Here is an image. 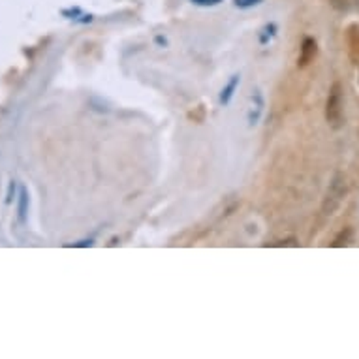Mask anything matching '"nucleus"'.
Returning <instances> with one entry per match:
<instances>
[{
  "instance_id": "nucleus-1",
  "label": "nucleus",
  "mask_w": 359,
  "mask_h": 359,
  "mask_svg": "<svg viewBox=\"0 0 359 359\" xmlns=\"http://www.w3.org/2000/svg\"><path fill=\"white\" fill-rule=\"evenodd\" d=\"M325 118L327 123L337 126L342 118V88L341 83H335L327 96V106H325Z\"/></svg>"
},
{
  "instance_id": "nucleus-2",
  "label": "nucleus",
  "mask_w": 359,
  "mask_h": 359,
  "mask_svg": "<svg viewBox=\"0 0 359 359\" xmlns=\"http://www.w3.org/2000/svg\"><path fill=\"white\" fill-rule=\"evenodd\" d=\"M316 41L312 40V38H305L303 40V46H301V55H299V66H306L311 62L314 57H316Z\"/></svg>"
},
{
  "instance_id": "nucleus-3",
  "label": "nucleus",
  "mask_w": 359,
  "mask_h": 359,
  "mask_svg": "<svg viewBox=\"0 0 359 359\" xmlns=\"http://www.w3.org/2000/svg\"><path fill=\"white\" fill-rule=\"evenodd\" d=\"M237 85H239V76H233L230 79V83L222 88V95H220V102H222V104H228V102L231 100V96H233V90L237 88Z\"/></svg>"
},
{
  "instance_id": "nucleus-4",
  "label": "nucleus",
  "mask_w": 359,
  "mask_h": 359,
  "mask_svg": "<svg viewBox=\"0 0 359 359\" xmlns=\"http://www.w3.org/2000/svg\"><path fill=\"white\" fill-rule=\"evenodd\" d=\"M27 209H29V194H27V189H21L19 192V220L25 222V217H27Z\"/></svg>"
},
{
  "instance_id": "nucleus-5",
  "label": "nucleus",
  "mask_w": 359,
  "mask_h": 359,
  "mask_svg": "<svg viewBox=\"0 0 359 359\" xmlns=\"http://www.w3.org/2000/svg\"><path fill=\"white\" fill-rule=\"evenodd\" d=\"M262 0H236V6L239 8H250V6H256L259 4Z\"/></svg>"
},
{
  "instance_id": "nucleus-6",
  "label": "nucleus",
  "mask_w": 359,
  "mask_h": 359,
  "mask_svg": "<svg viewBox=\"0 0 359 359\" xmlns=\"http://www.w3.org/2000/svg\"><path fill=\"white\" fill-rule=\"evenodd\" d=\"M192 2L200 4V6H215V4H218L220 0H192Z\"/></svg>"
},
{
  "instance_id": "nucleus-7",
  "label": "nucleus",
  "mask_w": 359,
  "mask_h": 359,
  "mask_svg": "<svg viewBox=\"0 0 359 359\" xmlns=\"http://www.w3.org/2000/svg\"><path fill=\"white\" fill-rule=\"evenodd\" d=\"M13 189H15V183H13V181H12V184H10V192H8L6 203H12V196H13Z\"/></svg>"
}]
</instances>
